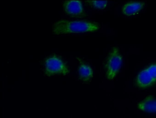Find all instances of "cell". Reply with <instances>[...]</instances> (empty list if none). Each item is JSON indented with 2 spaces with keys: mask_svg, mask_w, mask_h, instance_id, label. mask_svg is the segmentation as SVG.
I'll return each instance as SVG.
<instances>
[{
  "mask_svg": "<svg viewBox=\"0 0 156 118\" xmlns=\"http://www.w3.org/2000/svg\"><path fill=\"white\" fill-rule=\"evenodd\" d=\"M85 2L93 7L99 9L105 8L107 4V1L87 0Z\"/></svg>",
  "mask_w": 156,
  "mask_h": 118,
  "instance_id": "obj_9",
  "label": "cell"
},
{
  "mask_svg": "<svg viewBox=\"0 0 156 118\" xmlns=\"http://www.w3.org/2000/svg\"><path fill=\"white\" fill-rule=\"evenodd\" d=\"M138 108L140 110L149 113H156V99L148 97L140 102Z\"/></svg>",
  "mask_w": 156,
  "mask_h": 118,
  "instance_id": "obj_6",
  "label": "cell"
},
{
  "mask_svg": "<svg viewBox=\"0 0 156 118\" xmlns=\"http://www.w3.org/2000/svg\"><path fill=\"white\" fill-rule=\"evenodd\" d=\"M144 4L143 3L140 2L128 3L123 6L122 9V12L127 16L133 15L142 8Z\"/></svg>",
  "mask_w": 156,
  "mask_h": 118,
  "instance_id": "obj_7",
  "label": "cell"
},
{
  "mask_svg": "<svg viewBox=\"0 0 156 118\" xmlns=\"http://www.w3.org/2000/svg\"><path fill=\"white\" fill-rule=\"evenodd\" d=\"M136 83L141 88H147L155 84L156 83V64L141 71L136 78Z\"/></svg>",
  "mask_w": 156,
  "mask_h": 118,
  "instance_id": "obj_4",
  "label": "cell"
},
{
  "mask_svg": "<svg viewBox=\"0 0 156 118\" xmlns=\"http://www.w3.org/2000/svg\"><path fill=\"white\" fill-rule=\"evenodd\" d=\"M80 79L83 82L89 81L92 78L93 72L91 68L84 64H82L78 68Z\"/></svg>",
  "mask_w": 156,
  "mask_h": 118,
  "instance_id": "obj_8",
  "label": "cell"
},
{
  "mask_svg": "<svg viewBox=\"0 0 156 118\" xmlns=\"http://www.w3.org/2000/svg\"><path fill=\"white\" fill-rule=\"evenodd\" d=\"M122 57L116 47L113 48L107 59L106 65V74L109 80L114 78L118 73L121 66Z\"/></svg>",
  "mask_w": 156,
  "mask_h": 118,
  "instance_id": "obj_2",
  "label": "cell"
},
{
  "mask_svg": "<svg viewBox=\"0 0 156 118\" xmlns=\"http://www.w3.org/2000/svg\"><path fill=\"white\" fill-rule=\"evenodd\" d=\"M65 12L71 17H81L84 15L82 4L79 0L65 1L63 3Z\"/></svg>",
  "mask_w": 156,
  "mask_h": 118,
  "instance_id": "obj_5",
  "label": "cell"
},
{
  "mask_svg": "<svg viewBox=\"0 0 156 118\" xmlns=\"http://www.w3.org/2000/svg\"><path fill=\"white\" fill-rule=\"evenodd\" d=\"M100 27L96 23L85 20H62L54 23L52 31L57 35L92 32Z\"/></svg>",
  "mask_w": 156,
  "mask_h": 118,
  "instance_id": "obj_1",
  "label": "cell"
},
{
  "mask_svg": "<svg viewBox=\"0 0 156 118\" xmlns=\"http://www.w3.org/2000/svg\"><path fill=\"white\" fill-rule=\"evenodd\" d=\"M45 73L48 76L55 74L66 75L69 72L67 67L59 58L52 56L47 58L44 61Z\"/></svg>",
  "mask_w": 156,
  "mask_h": 118,
  "instance_id": "obj_3",
  "label": "cell"
}]
</instances>
